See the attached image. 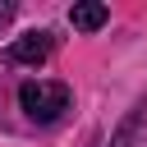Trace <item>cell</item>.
Returning a JSON list of instances; mask_svg holds the SVG:
<instances>
[{"mask_svg":"<svg viewBox=\"0 0 147 147\" xmlns=\"http://www.w3.org/2000/svg\"><path fill=\"white\" fill-rule=\"evenodd\" d=\"M69 101H74L69 83H55V78H28L18 87V106H23V115L32 124H55L69 110Z\"/></svg>","mask_w":147,"mask_h":147,"instance_id":"6da1fadb","label":"cell"},{"mask_svg":"<svg viewBox=\"0 0 147 147\" xmlns=\"http://www.w3.org/2000/svg\"><path fill=\"white\" fill-rule=\"evenodd\" d=\"M51 51H55V37L46 28H37L5 46V64H41V60H51Z\"/></svg>","mask_w":147,"mask_h":147,"instance_id":"7a4b0ae2","label":"cell"},{"mask_svg":"<svg viewBox=\"0 0 147 147\" xmlns=\"http://www.w3.org/2000/svg\"><path fill=\"white\" fill-rule=\"evenodd\" d=\"M106 18H110V9H106L101 0H78V5L69 9V23H74L78 32H96V28H106Z\"/></svg>","mask_w":147,"mask_h":147,"instance_id":"3957f363","label":"cell"},{"mask_svg":"<svg viewBox=\"0 0 147 147\" xmlns=\"http://www.w3.org/2000/svg\"><path fill=\"white\" fill-rule=\"evenodd\" d=\"M142 115H147V101H142V106H138V110H133V115H129V119L115 129L110 147H138V133H142Z\"/></svg>","mask_w":147,"mask_h":147,"instance_id":"277c9868","label":"cell"},{"mask_svg":"<svg viewBox=\"0 0 147 147\" xmlns=\"http://www.w3.org/2000/svg\"><path fill=\"white\" fill-rule=\"evenodd\" d=\"M14 23V0H0V28Z\"/></svg>","mask_w":147,"mask_h":147,"instance_id":"5b68a950","label":"cell"}]
</instances>
